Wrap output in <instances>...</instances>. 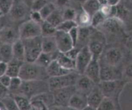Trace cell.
<instances>
[{
    "instance_id": "cell-15",
    "label": "cell",
    "mask_w": 132,
    "mask_h": 110,
    "mask_svg": "<svg viewBox=\"0 0 132 110\" xmlns=\"http://www.w3.org/2000/svg\"><path fill=\"white\" fill-rule=\"evenodd\" d=\"M95 86L96 84L88 77L85 75H80L77 79L75 87L77 91L88 95Z\"/></svg>"
},
{
    "instance_id": "cell-23",
    "label": "cell",
    "mask_w": 132,
    "mask_h": 110,
    "mask_svg": "<svg viewBox=\"0 0 132 110\" xmlns=\"http://www.w3.org/2000/svg\"><path fill=\"white\" fill-rule=\"evenodd\" d=\"M42 50L43 52L53 54L57 52L56 41L55 37H42Z\"/></svg>"
},
{
    "instance_id": "cell-38",
    "label": "cell",
    "mask_w": 132,
    "mask_h": 110,
    "mask_svg": "<svg viewBox=\"0 0 132 110\" xmlns=\"http://www.w3.org/2000/svg\"><path fill=\"white\" fill-rule=\"evenodd\" d=\"M106 19V18L100 11L97 12L92 17L91 27L94 28H97L104 23Z\"/></svg>"
},
{
    "instance_id": "cell-11",
    "label": "cell",
    "mask_w": 132,
    "mask_h": 110,
    "mask_svg": "<svg viewBox=\"0 0 132 110\" xmlns=\"http://www.w3.org/2000/svg\"><path fill=\"white\" fill-rule=\"evenodd\" d=\"M54 37L59 52L64 54L75 47L68 33L57 30Z\"/></svg>"
},
{
    "instance_id": "cell-55",
    "label": "cell",
    "mask_w": 132,
    "mask_h": 110,
    "mask_svg": "<svg viewBox=\"0 0 132 110\" xmlns=\"http://www.w3.org/2000/svg\"><path fill=\"white\" fill-rule=\"evenodd\" d=\"M121 0H108V3L111 5H117Z\"/></svg>"
},
{
    "instance_id": "cell-17",
    "label": "cell",
    "mask_w": 132,
    "mask_h": 110,
    "mask_svg": "<svg viewBox=\"0 0 132 110\" xmlns=\"http://www.w3.org/2000/svg\"><path fill=\"white\" fill-rule=\"evenodd\" d=\"M122 21L118 18H107L104 23L97 28H100L103 31H106L108 33H116L121 29Z\"/></svg>"
},
{
    "instance_id": "cell-2",
    "label": "cell",
    "mask_w": 132,
    "mask_h": 110,
    "mask_svg": "<svg viewBox=\"0 0 132 110\" xmlns=\"http://www.w3.org/2000/svg\"><path fill=\"white\" fill-rule=\"evenodd\" d=\"M19 77L24 81L48 80L49 78L46 68L41 67L35 62H24L21 68Z\"/></svg>"
},
{
    "instance_id": "cell-56",
    "label": "cell",
    "mask_w": 132,
    "mask_h": 110,
    "mask_svg": "<svg viewBox=\"0 0 132 110\" xmlns=\"http://www.w3.org/2000/svg\"><path fill=\"white\" fill-rule=\"evenodd\" d=\"M24 1V2L25 3L26 5H27V6H28V7L30 9L31 6H32V4H33V3L34 2L35 0H23Z\"/></svg>"
},
{
    "instance_id": "cell-62",
    "label": "cell",
    "mask_w": 132,
    "mask_h": 110,
    "mask_svg": "<svg viewBox=\"0 0 132 110\" xmlns=\"http://www.w3.org/2000/svg\"><path fill=\"white\" fill-rule=\"evenodd\" d=\"M0 15H2V14H1V13H0Z\"/></svg>"
},
{
    "instance_id": "cell-44",
    "label": "cell",
    "mask_w": 132,
    "mask_h": 110,
    "mask_svg": "<svg viewBox=\"0 0 132 110\" xmlns=\"http://www.w3.org/2000/svg\"><path fill=\"white\" fill-rule=\"evenodd\" d=\"M30 18L32 21H34L35 23H37L38 24H41L44 21L41 14L39 11H32L30 10Z\"/></svg>"
},
{
    "instance_id": "cell-46",
    "label": "cell",
    "mask_w": 132,
    "mask_h": 110,
    "mask_svg": "<svg viewBox=\"0 0 132 110\" xmlns=\"http://www.w3.org/2000/svg\"><path fill=\"white\" fill-rule=\"evenodd\" d=\"M10 95V93L9 88L5 87L0 82V103Z\"/></svg>"
},
{
    "instance_id": "cell-24",
    "label": "cell",
    "mask_w": 132,
    "mask_h": 110,
    "mask_svg": "<svg viewBox=\"0 0 132 110\" xmlns=\"http://www.w3.org/2000/svg\"><path fill=\"white\" fill-rule=\"evenodd\" d=\"M55 59L64 69L70 71H76V61L71 59L64 53L59 52Z\"/></svg>"
},
{
    "instance_id": "cell-5",
    "label": "cell",
    "mask_w": 132,
    "mask_h": 110,
    "mask_svg": "<svg viewBox=\"0 0 132 110\" xmlns=\"http://www.w3.org/2000/svg\"><path fill=\"white\" fill-rule=\"evenodd\" d=\"M19 37L21 40L30 39L41 36V24L31 19L22 23L18 28Z\"/></svg>"
},
{
    "instance_id": "cell-50",
    "label": "cell",
    "mask_w": 132,
    "mask_h": 110,
    "mask_svg": "<svg viewBox=\"0 0 132 110\" xmlns=\"http://www.w3.org/2000/svg\"><path fill=\"white\" fill-rule=\"evenodd\" d=\"M7 71V63L0 61V77L6 74Z\"/></svg>"
},
{
    "instance_id": "cell-53",
    "label": "cell",
    "mask_w": 132,
    "mask_h": 110,
    "mask_svg": "<svg viewBox=\"0 0 132 110\" xmlns=\"http://www.w3.org/2000/svg\"><path fill=\"white\" fill-rule=\"evenodd\" d=\"M55 2L58 6H64L68 4L69 0H55Z\"/></svg>"
},
{
    "instance_id": "cell-45",
    "label": "cell",
    "mask_w": 132,
    "mask_h": 110,
    "mask_svg": "<svg viewBox=\"0 0 132 110\" xmlns=\"http://www.w3.org/2000/svg\"><path fill=\"white\" fill-rule=\"evenodd\" d=\"M68 34H69L70 37L71 39H72L73 45H74V46H76L77 44V41H78L79 27H77L73 28L72 30H70L68 32Z\"/></svg>"
},
{
    "instance_id": "cell-4",
    "label": "cell",
    "mask_w": 132,
    "mask_h": 110,
    "mask_svg": "<svg viewBox=\"0 0 132 110\" xmlns=\"http://www.w3.org/2000/svg\"><path fill=\"white\" fill-rule=\"evenodd\" d=\"M23 41L25 48V62L34 63L43 52L42 36Z\"/></svg>"
},
{
    "instance_id": "cell-42",
    "label": "cell",
    "mask_w": 132,
    "mask_h": 110,
    "mask_svg": "<svg viewBox=\"0 0 132 110\" xmlns=\"http://www.w3.org/2000/svg\"><path fill=\"white\" fill-rule=\"evenodd\" d=\"M14 0H0V13L6 15L9 13Z\"/></svg>"
},
{
    "instance_id": "cell-12",
    "label": "cell",
    "mask_w": 132,
    "mask_h": 110,
    "mask_svg": "<svg viewBox=\"0 0 132 110\" xmlns=\"http://www.w3.org/2000/svg\"><path fill=\"white\" fill-rule=\"evenodd\" d=\"M30 9L23 0H14L11 9L8 14L14 21H19L24 19L28 14Z\"/></svg>"
},
{
    "instance_id": "cell-13",
    "label": "cell",
    "mask_w": 132,
    "mask_h": 110,
    "mask_svg": "<svg viewBox=\"0 0 132 110\" xmlns=\"http://www.w3.org/2000/svg\"><path fill=\"white\" fill-rule=\"evenodd\" d=\"M85 75L91 79L96 85L101 82V67L99 60L92 59L85 72Z\"/></svg>"
},
{
    "instance_id": "cell-35",
    "label": "cell",
    "mask_w": 132,
    "mask_h": 110,
    "mask_svg": "<svg viewBox=\"0 0 132 110\" xmlns=\"http://www.w3.org/2000/svg\"><path fill=\"white\" fill-rule=\"evenodd\" d=\"M56 10V5L51 2H48L39 11L44 21L46 20L55 10Z\"/></svg>"
},
{
    "instance_id": "cell-19",
    "label": "cell",
    "mask_w": 132,
    "mask_h": 110,
    "mask_svg": "<svg viewBox=\"0 0 132 110\" xmlns=\"http://www.w3.org/2000/svg\"><path fill=\"white\" fill-rule=\"evenodd\" d=\"M88 106L87 95L76 91L71 98L68 106L77 110H82Z\"/></svg>"
},
{
    "instance_id": "cell-59",
    "label": "cell",
    "mask_w": 132,
    "mask_h": 110,
    "mask_svg": "<svg viewBox=\"0 0 132 110\" xmlns=\"http://www.w3.org/2000/svg\"><path fill=\"white\" fill-rule=\"evenodd\" d=\"M64 110H77L76 109H74L73 108H71L70 106H67V107H64Z\"/></svg>"
},
{
    "instance_id": "cell-52",
    "label": "cell",
    "mask_w": 132,
    "mask_h": 110,
    "mask_svg": "<svg viewBox=\"0 0 132 110\" xmlns=\"http://www.w3.org/2000/svg\"><path fill=\"white\" fill-rule=\"evenodd\" d=\"M126 46L128 48V50L132 52V36L128 38L126 42Z\"/></svg>"
},
{
    "instance_id": "cell-16",
    "label": "cell",
    "mask_w": 132,
    "mask_h": 110,
    "mask_svg": "<svg viewBox=\"0 0 132 110\" xmlns=\"http://www.w3.org/2000/svg\"><path fill=\"white\" fill-rule=\"evenodd\" d=\"M104 61L113 66H117L122 61L123 55L122 51L117 48H110L105 53Z\"/></svg>"
},
{
    "instance_id": "cell-48",
    "label": "cell",
    "mask_w": 132,
    "mask_h": 110,
    "mask_svg": "<svg viewBox=\"0 0 132 110\" xmlns=\"http://www.w3.org/2000/svg\"><path fill=\"white\" fill-rule=\"evenodd\" d=\"M12 77H10V76H9L8 75H5L2 76L1 77H0V82L2 84L3 86H5V87L8 88H9V86H10V82H11Z\"/></svg>"
},
{
    "instance_id": "cell-14",
    "label": "cell",
    "mask_w": 132,
    "mask_h": 110,
    "mask_svg": "<svg viewBox=\"0 0 132 110\" xmlns=\"http://www.w3.org/2000/svg\"><path fill=\"white\" fill-rule=\"evenodd\" d=\"M19 39V30L14 27L6 25L0 31V40L2 43L12 45Z\"/></svg>"
},
{
    "instance_id": "cell-22",
    "label": "cell",
    "mask_w": 132,
    "mask_h": 110,
    "mask_svg": "<svg viewBox=\"0 0 132 110\" xmlns=\"http://www.w3.org/2000/svg\"><path fill=\"white\" fill-rule=\"evenodd\" d=\"M13 59L21 62H25V48L23 40L18 39L12 45Z\"/></svg>"
},
{
    "instance_id": "cell-47",
    "label": "cell",
    "mask_w": 132,
    "mask_h": 110,
    "mask_svg": "<svg viewBox=\"0 0 132 110\" xmlns=\"http://www.w3.org/2000/svg\"><path fill=\"white\" fill-rule=\"evenodd\" d=\"M81 49L78 48L77 47H73V48L71 49L70 50H69L67 52L64 53L66 54L67 57H68L69 58H70L72 60L76 61V58H77V55H78L79 53V51Z\"/></svg>"
},
{
    "instance_id": "cell-51",
    "label": "cell",
    "mask_w": 132,
    "mask_h": 110,
    "mask_svg": "<svg viewBox=\"0 0 132 110\" xmlns=\"http://www.w3.org/2000/svg\"><path fill=\"white\" fill-rule=\"evenodd\" d=\"M6 26V19L5 15H0V31Z\"/></svg>"
},
{
    "instance_id": "cell-28",
    "label": "cell",
    "mask_w": 132,
    "mask_h": 110,
    "mask_svg": "<svg viewBox=\"0 0 132 110\" xmlns=\"http://www.w3.org/2000/svg\"><path fill=\"white\" fill-rule=\"evenodd\" d=\"M75 21L78 27H91L92 16L82 9L81 11L77 12Z\"/></svg>"
},
{
    "instance_id": "cell-6",
    "label": "cell",
    "mask_w": 132,
    "mask_h": 110,
    "mask_svg": "<svg viewBox=\"0 0 132 110\" xmlns=\"http://www.w3.org/2000/svg\"><path fill=\"white\" fill-rule=\"evenodd\" d=\"M104 42L105 38L103 32H92L88 46L94 59L99 60L104 50Z\"/></svg>"
},
{
    "instance_id": "cell-29",
    "label": "cell",
    "mask_w": 132,
    "mask_h": 110,
    "mask_svg": "<svg viewBox=\"0 0 132 110\" xmlns=\"http://www.w3.org/2000/svg\"><path fill=\"white\" fill-rule=\"evenodd\" d=\"M59 52H57L55 54H46V53L42 52L41 54V55L39 56V57L37 58V60L36 61L35 63H36L37 64L41 66V67H43V68H46L51 63V62L53 60H55L56 59L57 55L59 54Z\"/></svg>"
},
{
    "instance_id": "cell-31",
    "label": "cell",
    "mask_w": 132,
    "mask_h": 110,
    "mask_svg": "<svg viewBox=\"0 0 132 110\" xmlns=\"http://www.w3.org/2000/svg\"><path fill=\"white\" fill-rule=\"evenodd\" d=\"M41 36L42 37H52L55 36L57 28L46 21H44L41 24Z\"/></svg>"
},
{
    "instance_id": "cell-43",
    "label": "cell",
    "mask_w": 132,
    "mask_h": 110,
    "mask_svg": "<svg viewBox=\"0 0 132 110\" xmlns=\"http://www.w3.org/2000/svg\"><path fill=\"white\" fill-rule=\"evenodd\" d=\"M48 3L47 0H35L30 8L32 11H40L45 5Z\"/></svg>"
},
{
    "instance_id": "cell-37",
    "label": "cell",
    "mask_w": 132,
    "mask_h": 110,
    "mask_svg": "<svg viewBox=\"0 0 132 110\" xmlns=\"http://www.w3.org/2000/svg\"><path fill=\"white\" fill-rule=\"evenodd\" d=\"M1 103L6 110H20L11 94L3 99Z\"/></svg>"
},
{
    "instance_id": "cell-26",
    "label": "cell",
    "mask_w": 132,
    "mask_h": 110,
    "mask_svg": "<svg viewBox=\"0 0 132 110\" xmlns=\"http://www.w3.org/2000/svg\"><path fill=\"white\" fill-rule=\"evenodd\" d=\"M101 5L98 0H86L82 4V9L92 17L99 11Z\"/></svg>"
},
{
    "instance_id": "cell-41",
    "label": "cell",
    "mask_w": 132,
    "mask_h": 110,
    "mask_svg": "<svg viewBox=\"0 0 132 110\" xmlns=\"http://www.w3.org/2000/svg\"><path fill=\"white\" fill-rule=\"evenodd\" d=\"M77 12L75 9L72 8H66L63 12H62L63 14V18L64 21H75L76 16H77Z\"/></svg>"
},
{
    "instance_id": "cell-36",
    "label": "cell",
    "mask_w": 132,
    "mask_h": 110,
    "mask_svg": "<svg viewBox=\"0 0 132 110\" xmlns=\"http://www.w3.org/2000/svg\"><path fill=\"white\" fill-rule=\"evenodd\" d=\"M77 24L76 21H63L57 27V30L62 31V32L68 33L73 28L77 27Z\"/></svg>"
},
{
    "instance_id": "cell-1",
    "label": "cell",
    "mask_w": 132,
    "mask_h": 110,
    "mask_svg": "<svg viewBox=\"0 0 132 110\" xmlns=\"http://www.w3.org/2000/svg\"><path fill=\"white\" fill-rule=\"evenodd\" d=\"M50 91L48 80L23 81L21 86L15 94L12 95H21L31 100L32 98L43 93Z\"/></svg>"
},
{
    "instance_id": "cell-39",
    "label": "cell",
    "mask_w": 132,
    "mask_h": 110,
    "mask_svg": "<svg viewBox=\"0 0 132 110\" xmlns=\"http://www.w3.org/2000/svg\"><path fill=\"white\" fill-rule=\"evenodd\" d=\"M22 82H23V81L20 77H17L12 78L10 86L9 87V90L11 95H14L17 92V91L21 86Z\"/></svg>"
},
{
    "instance_id": "cell-58",
    "label": "cell",
    "mask_w": 132,
    "mask_h": 110,
    "mask_svg": "<svg viewBox=\"0 0 132 110\" xmlns=\"http://www.w3.org/2000/svg\"><path fill=\"white\" fill-rule=\"evenodd\" d=\"M98 1L101 3V5H104V4L108 3V0H98Z\"/></svg>"
},
{
    "instance_id": "cell-57",
    "label": "cell",
    "mask_w": 132,
    "mask_h": 110,
    "mask_svg": "<svg viewBox=\"0 0 132 110\" xmlns=\"http://www.w3.org/2000/svg\"><path fill=\"white\" fill-rule=\"evenodd\" d=\"M82 110H97V109H95V108H93V107L90 106L88 105V106H86L85 108H83Z\"/></svg>"
},
{
    "instance_id": "cell-25",
    "label": "cell",
    "mask_w": 132,
    "mask_h": 110,
    "mask_svg": "<svg viewBox=\"0 0 132 110\" xmlns=\"http://www.w3.org/2000/svg\"><path fill=\"white\" fill-rule=\"evenodd\" d=\"M13 59L12 46L10 44L1 43L0 45V61L9 63Z\"/></svg>"
},
{
    "instance_id": "cell-9",
    "label": "cell",
    "mask_w": 132,
    "mask_h": 110,
    "mask_svg": "<svg viewBox=\"0 0 132 110\" xmlns=\"http://www.w3.org/2000/svg\"><path fill=\"white\" fill-rule=\"evenodd\" d=\"M93 57L88 46H84L80 50L76 59V72L79 75H84L88 66L92 61Z\"/></svg>"
},
{
    "instance_id": "cell-33",
    "label": "cell",
    "mask_w": 132,
    "mask_h": 110,
    "mask_svg": "<svg viewBox=\"0 0 132 110\" xmlns=\"http://www.w3.org/2000/svg\"><path fill=\"white\" fill-rule=\"evenodd\" d=\"M97 110H117V104L114 100L111 98L104 97L101 104L97 108Z\"/></svg>"
},
{
    "instance_id": "cell-18",
    "label": "cell",
    "mask_w": 132,
    "mask_h": 110,
    "mask_svg": "<svg viewBox=\"0 0 132 110\" xmlns=\"http://www.w3.org/2000/svg\"><path fill=\"white\" fill-rule=\"evenodd\" d=\"M46 71L49 78L50 77H59V76L64 75L68 74V73L73 72V71L68 70L63 68L58 63L56 59L53 60L51 62V63L46 67Z\"/></svg>"
},
{
    "instance_id": "cell-21",
    "label": "cell",
    "mask_w": 132,
    "mask_h": 110,
    "mask_svg": "<svg viewBox=\"0 0 132 110\" xmlns=\"http://www.w3.org/2000/svg\"><path fill=\"white\" fill-rule=\"evenodd\" d=\"M92 27H79V37L77 44L75 47L81 49L84 46H88L90 36L92 31Z\"/></svg>"
},
{
    "instance_id": "cell-10",
    "label": "cell",
    "mask_w": 132,
    "mask_h": 110,
    "mask_svg": "<svg viewBox=\"0 0 132 110\" xmlns=\"http://www.w3.org/2000/svg\"><path fill=\"white\" fill-rule=\"evenodd\" d=\"M101 67V81H113L121 79L122 73L117 66H113L106 63L103 61H99Z\"/></svg>"
},
{
    "instance_id": "cell-7",
    "label": "cell",
    "mask_w": 132,
    "mask_h": 110,
    "mask_svg": "<svg viewBox=\"0 0 132 110\" xmlns=\"http://www.w3.org/2000/svg\"><path fill=\"white\" fill-rule=\"evenodd\" d=\"M123 82L121 80L113 81H101L100 83L97 85L104 97L111 98L116 101L121 90L123 88Z\"/></svg>"
},
{
    "instance_id": "cell-20",
    "label": "cell",
    "mask_w": 132,
    "mask_h": 110,
    "mask_svg": "<svg viewBox=\"0 0 132 110\" xmlns=\"http://www.w3.org/2000/svg\"><path fill=\"white\" fill-rule=\"evenodd\" d=\"M104 97V96L101 89L99 88L98 85H96L92 91L87 95L88 105L97 109Z\"/></svg>"
},
{
    "instance_id": "cell-49",
    "label": "cell",
    "mask_w": 132,
    "mask_h": 110,
    "mask_svg": "<svg viewBox=\"0 0 132 110\" xmlns=\"http://www.w3.org/2000/svg\"><path fill=\"white\" fill-rule=\"evenodd\" d=\"M125 75L127 78L132 79V63L128 64L127 66L125 68Z\"/></svg>"
},
{
    "instance_id": "cell-61",
    "label": "cell",
    "mask_w": 132,
    "mask_h": 110,
    "mask_svg": "<svg viewBox=\"0 0 132 110\" xmlns=\"http://www.w3.org/2000/svg\"><path fill=\"white\" fill-rule=\"evenodd\" d=\"M2 43H1V40H0V45H1V44Z\"/></svg>"
},
{
    "instance_id": "cell-3",
    "label": "cell",
    "mask_w": 132,
    "mask_h": 110,
    "mask_svg": "<svg viewBox=\"0 0 132 110\" xmlns=\"http://www.w3.org/2000/svg\"><path fill=\"white\" fill-rule=\"evenodd\" d=\"M80 75L76 71L59 77H50L48 79L49 88L51 91L64 88L74 86Z\"/></svg>"
},
{
    "instance_id": "cell-60",
    "label": "cell",
    "mask_w": 132,
    "mask_h": 110,
    "mask_svg": "<svg viewBox=\"0 0 132 110\" xmlns=\"http://www.w3.org/2000/svg\"><path fill=\"white\" fill-rule=\"evenodd\" d=\"M76 1H78V2H79V3H82V4L85 1H86V0H76Z\"/></svg>"
},
{
    "instance_id": "cell-34",
    "label": "cell",
    "mask_w": 132,
    "mask_h": 110,
    "mask_svg": "<svg viewBox=\"0 0 132 110\" xmlns=\"http://www.w3.org/2000/svg\"><path fill=\"white\" fill-rule=\"evenodd\" d=\"M15 103L20 110H29L30 107V100L21 95H12Z\"/></svg>"
},
{
    "instance_id": "cell-27",
    "label": "cell",
    "mask_w": 132,
    "mask_h": 110,
    "mask_svg": "<svg viewBox=\"0 0 132 110\" xmlns=\"http://www.w3.org/2000/svg\"><path fill=\"white\" fill-rule=\"evenodd\" d=\"M24 63V62L19 61L15 59H12V60L7 64L6 75L10 76L12 78L19 77L21 68L22 64Z\"/></svg>"
},
{
    "instance_id": "cell-32",
    "label": "cell",
    "mask_w": 132,
    "mask_h": 110,
    "mask_svg": "<svg viewBox=\"0 0 132 110\" xmlns=\"http://www.w3.org/2000/svg\"><path fill=\"white\" fill-rule=\"evenodd\" d=\"M45 21H48L57 28V27L64 20H63L62 12L56 9Z\"/></svg>"
},
{
    "instance_id": "cell-54",
    "label": "cell",
    "mask_w": 132,
    "mask_h": 110,
    "mask_svg": "<svg viewBox=\"0 0 132 110\" xmlns=\"http://www.w3.org/2000/svg\"><path fill=\"white\" fill-rule=\"evenodd\" d=\"M48 110H64V107L57 106H52L48 108Z\"/></svg>"
},
{
    "instance_id": "cell-30",
    "label": "cell",
    "mask_w": 132,
    "mask_h": 110,
    "mask_svg": "<svg viewBox=\"0 0 132 110\" xmlns=\"http://www.w3.org/2000/svg\"><path fill=\"white\" fill-rule=\"evenodd\" d=\"M99 11L104 15L106 18H117V5H111L108 3L102 5Z\"/></svg>"
},
{
    "instance_id": "cell-40",
    "label": "cell",
    "mask_w": 132,
    "mask_h": 110,
    "mask_svg": "<svg viewBox=\"0 0 132 110\" xmlns=\"http://www.w3.org/2000/svg\"><path fill=\"white\" fill-rule=\"evenodd\" d=\"M49 107L41 100L36 99L30 100V107L29 110H48Z\"/></svg>"
},
{
    "instance_id": "cell-8",
    "label": "cell",
    "mask_w": 132,
    "mask_h": 110,
    "mask_svg": "<svg viewBox=\"0 0 132 110\" xmlns=\"http://www.w3.org/2000/svg\"><path fill=\"white\" fill-rule=\"evenodd\" d=\"M54 95V105L60 107L68 106L69 102L73 94L76 92L74 86L64 88L52 91Z\"/></svg>"
}]
</instances>
